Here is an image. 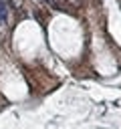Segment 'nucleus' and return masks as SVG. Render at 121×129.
<instances>
[{
	"label": "nucleus",
	"mask_w": 121,
	"mask_h": 129,
	"mask_svg": "<svg viewBox=\"0 0 121 129\" xmlns=\"http://www.w3.org/2000/svg\"><path fill=\"white\" fill-rule=\"evenodd\" d=\"M8 20V8H6V2L0 0V24H6Z\"/></svg>",
	"instance_id": "f257e3e1"
},
{
	"label": "nucleus",
	"mask_w": 121,
	"mask_h": 129,
	"mask_svg": "<svg viewBox=\"0 0 121 129\" xmlns=\"http://www.w3.org/2000/svg\"><path fill=\"white\" fill-rule=\"evenodd\" d=\"M40 2H44V4H48V6H52V8H56L58 4H56V0H40Z\"/></svg>",
	"instance_id": "f03ea898"
},
{
	"label": "nucleus",
	"mask_w": 121,
	"mask_h": 129,
	"mask_svg": "<svg viewBox=\"0 0 121 129\" xmlns=\"http://www.w3.org/2000/svg\"><path fill=\"white\" fill-rule=\"evenodd\" d=\"M71 2H75V0H71Z\"/></svg>",
	"instance_id": "7ed1b4c3"
}]
</instances>
